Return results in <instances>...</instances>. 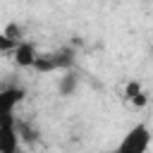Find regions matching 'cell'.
Here are the masks:
<instances>
[{"label": "cell", "mask_w": 153, "mask_h": 153, "mask_svg": "<svg viewBox=\"0 0 153 153\" xmlns=\"http://www.w3.org/2000/svg\"><path fill=\"white\" fill-rule=\"evenodd\" d=\"M148 143H151V134H148V127L146 124H136L120 143V151L122 153H143L148 151Z\"/></svg>", "instance_id": "cell-1"}, {"label": "cell", "mask_w": 153, "mask_h": 153, "mask_svg": "<svg viewBox=\"0 0 153 153\" xmlns=\"http://www.w3.org/2000/svg\"><path fill=\"white\" fill-rule=\"evenodd\" d=\"M22 88H2L0 91V124H14V108L22 103Z\"/></svg>", "instance_id": "cell-2"}, {"label": "cell", "mask_w": 153, "mask_h": 153, "mask_svg": "<svg viewBox=\"0 0 153 153\" xmlns=\"http://www.w3.org/2000/svg\"><path fill=\"white\" fill-rule=\"evenodd\" d=\"M38 72H55V69H67L72 67V53L62 50V53H50V55H36L33 65Z\"/></svg>", "instance_id": "cell-3"}, {"label": "cell", "mask_w": 153, "mask_h": 153, "mask_svg": "<svg viewBox=\"0 0 153 153\" xmlns=\"http://www.w3.org/2000/svg\"><path fill=\"white\" fill-rule=\"evenodd\" d=\"M10 53L14 55V62H17L19 67H31L33 60H36V48H33V43H29V41H17V45H14Z\"/></svg>", "instance_id": "cell-4"}, {"label": "cell", "mask_w": 153, "mask_h": 153, "mask_svg": "<svg viewBox=\"0 0 153 153\" xmlns=\"http://www.w3.org/2000/svg\"><path fill=\"white\" fill-rule=\"evenodd\" d=\"M19 146V136L14 124H0V153H14Z\"/></svg>", "instance_id": "cell-5"}, {"label": "cell", "mask_w": 153, "mask_h": 153, "mask_svg": "<svg viewBox=\"0 0 153 153\" xmlns=\"http://www.w3.org/2000/svg\"><path fill=\"white\" fill-rule=\"evenodd\" d=\"M127 100H131V103H136V105H143V103H146V93L141 91V86H139L136 81H129V84H127Z\"/></svg>", "instance_id": "cell-6"}, {"label": "cell", "mask_w": 153, "mask_h": 153, "mask_svg": "<svg viewBox=\"0 0 153 153\" xmlns=\"http://www.w3.org/2000/svg\"><path fill=\"white\" fill-rule=\"evenodd\" d=\"M14 45H17V41H14V38H10V36L2 31V33H0V53H10Z\"/></svg>", "instance_id": "cell-7"}, {"label": "cell", "mask_w": 153, "mask_h": 153, "mask_svg": "<svg viewBox=\"0 0 153 153\" xmlns=\"http://www.w3.org/2000/svg\"><path fill=\"white\" fill-rule=\"evenodd\" d=\"M74 86H76V76H74V74H69V76H65V79H62L60 91L67 96V93H72V88H74Z\"/></svg>", "instance_id": "cell-8"}]
</instances>
